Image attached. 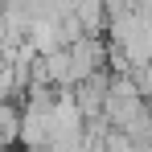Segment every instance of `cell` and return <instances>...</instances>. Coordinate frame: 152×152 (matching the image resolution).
Listing matches in <instances>:
<instances>
[{
  "label": "cell",
  "instance_id": "cell-1",
  "mask_svg": "<svg viewBox=\"0 0 152 152\" xmlns=\"http://www.w3.org/2000/svg\"><path fill=\"white\" fill-rule=\"evenodd\" d=\"M66 58H70V86H78V82H86V78H95L103 70L107 45L99 37H78L74 45H66Z\"/></svg>",
  "mask_w": 152,
  "mask_h": 152
},
{
  "label": "cell",
  "instance_id": "cell-2",
  "mask_svg": "<svg viewBox=\"0 0 152 152\" xmlns=\"http://www.w3.org/2000/svg\"><path fill=\"white\" fill-rule=\"evenodd\" d=\"M4 152H25V148H4Z\"/></svg>",
  "mask_w": 152,
  "mask_h": 152
}]
</instances>
